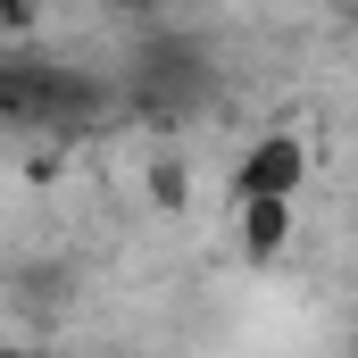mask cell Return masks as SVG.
Listing matches in <instances>:
<instances>
[{"instance_id": "cell-1", "label": "cell", "mask_w": 358, "mask_h": 358, "mask_svg": "<svg viewBox=\"0 0 358 358\" xmlns=\"http://www.w3.org/2000/svg\"><path fill=\"white\" fill-rule=\"evenodd\" d=\"M108 117V84H92L76 67H50V59H25L8 50L0 59V125H25V134H84Z\"/></svg>"}, {"instance_id": "cell-2", "label": "cell", "mask_w": 358, "mask_h": 358, "mask_svg": "<svg viewBox=\"0 0 358 358\" xmlns=\"http://www.w3.org/2000/svg\"><path fill=\"white\" fill-rule=\"evenodd\" d=\"M208 100H217V67H208V50L192 34H150L134 50L125 108H142V117H200Z\"/></svg>"}, {"instance_id": "cell-3", "label": "cell", "mask_w": 358, "mask_h": 358, "mask_svg": "<svg viewBox=\"0 0 358 358\" xmlns=\"http://www.w3.org/2000/svg\"><path fill=\"white\" fill-rule=\"evenodd\" d=\"M283 234H292V192H250V217H242L250 259H275V250H283Z\"/></svg>"}, {"instance_id": "cell-4", "label": "cell", "mask_w": 358, "mask_h": 358, "mask_svg": "<svg viewBox=\"0 0 358 358\" xmlns=\"http://www.w3.org/2000/svg\"><path fill=\"white\" fill-rule=\"evenodd\" d=\"M292 183H300V142H292V134L259 142L250 167H242V192H292Z\"/></svg>"}]
</instances>
